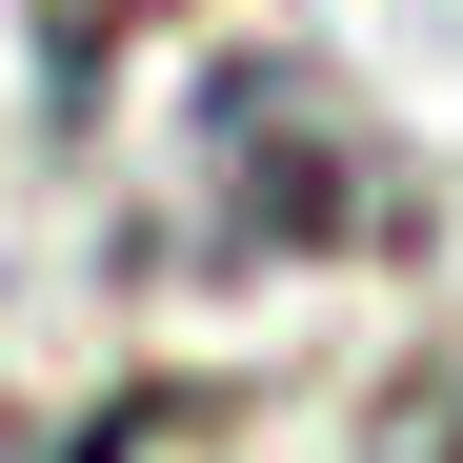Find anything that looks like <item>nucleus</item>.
Returning a JSON list of instances; mask_svg holds the SVG:
<instances>
[{
	"instance_id": "f257e3e1",
	"label": "nucleus",
	"mask_w": 463,
	"mask_h": 463,
	"mask_svg": "<svg viewBox=\"0 0 463 463\" xmlns=\"http://www.w3.org/2000/svg\"><path fill=\"white\" fill-rule=\"evenodd\" d=\"M383 222H403V162L323 61H222L202 81V162H182L202 262H323V242H383Z\"/></svg>"
},
{
	"instance_id": "f03ea898",
	"label": "nucleus",
	"mask_w": 463,
	"mask_h": 463,
	"mask_svg": "<svg viewBox=\"0 0 463 463\" xmlns=\"http://www.w3.org/2000/svg\"><path fill=\"white\" fill-rule=\"evenodd\" d=\"M121 21H141V0H41V61H61V101H81L101 61H121Z\"/></svg>"
}]
</instances>
